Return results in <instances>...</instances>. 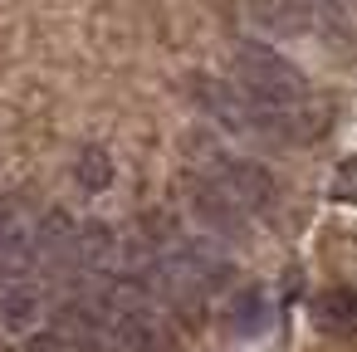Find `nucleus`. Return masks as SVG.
<instances>
[{
  "label": "nucleus",
  "mask_w": 357,
  "mask_h": 352,
  "mask_svg": "<svg viewBox=\"0 0 357 352\" xmlns=\"http://www.w3.org/2000/svg\"><path fill=\"white\" fill-rule=\"evenodd\" d=\"M74 176H79L84 191H108V186H113V152H108L103 142L79 147V157H74Z\"/></svg>",
  "instance_id": "1a4fd4ad"
},
{
  "label": "nucleus",
  "mask_w": 357,
  "mask_h": 352,
  "mask_svg": "<svg viewBox=\"0 0 357 352\" xmlns=\"http://www.w3.org/2000/svg\"><path fill=\"white\" fill-rule=\"evenodd\" d=\"M79 230L84 220H74L69 211H45V220H35V269L40 274H79Z\"/></svg>",
  "instance_id": "7ed1b4c3"
},
{
  "label": "nucleus",
  "mask_w": 357,
  "mask_h": 352,
  "mask_svg": "<svg viewBox=\"0 0 357 352\" xmlns=\"http://www.w3.org/2000/svg\"><path fill=\"white\" fill-rule=\"evenodd\" d=\"M313 318H318V328H328V332L352 328V323H357V293H352V289H323V293L313 298Z\"/></svg>",
  "instance_id": "6e6552de"
},
{
  "label": "nucleus",
  "mask_w": 357,
  "mask_h": 352,
  "mask_svg": "<svg viewBox=\"0 0 357 352\" xmlns=\"http://www.w3.org/2000/svg\"><path fill=\"white\" fill-rule=\"evenodd\" d=\"M186 201H191V211L206 220V230H215V235H245V211H240L230 196H220L211 181L191 176V186H186Z\"/></svg>",
  "instance_id": "0eeeda50"
},
{
  "label": "nucleus",
  "mask_w": 357,
  "mask_h": 352,
  "mask_svg": "<svg viewBox=\"0 0 357 352\" xmlns=\"http://www.w3.org/2000/svg\"><path fill=\"white\" fill-rule=\"evenodd\" d=\"M230 328L245 332V337H259V332L269 328V298H264L259 289H245V293L230 303Z\"/></svg>",
  "instance_id": "9d476101"
},
{
  "label": "nucleus",
  "mask_w": 357,
  "mask_h": 352,
  "mask_svg": "<svg viewBox=\"0 0 357 352\" xmlns=\"http://www.w3.org/2000/svg\"><path fill=\"white\" fill-rule=\"evenodd\" d=\"M323 6H347V0H323Z\"/></svg>",
  "instance_id": "f8f14e48"
},
{
  "label": "nucleus",
  "mask_w": 357,
  "mask_h": 352,
  "mask_svg": "<svg viewBox=\"0 0 357 352\" xmlns=\"http://www.w3.org/2000/svg\"><path fill=\"white\" fill-rule=\"evenodd\" d=\"M35 269V220L20 196H0V284Z\"/></svg>",
  "instance_id": "20e7f679"
},
{
  "label": "nucleus",
  "mask_w": 357,
  "mask_h": 352,
  "mask_svg": "<svg viewBox=\"0 0 357 352\" xmlns=\"http://www.w3.org/2000/svg\"><path fill=\"white\" fill-rule=\"evenodd\" d=\"M50 293H45V274H15L0 284V328L6 332H35L45 323Z\"/></svg>",
  "instance_id": "39448f33"
},
{
  "label": "nucleus",
  "mask_w": 357,
  "mask_h": 352,
  "mask_svg": "<svg viewBox=\"0 0 357 352\" xmlns=\"http://www.w3.org/2000/svg\"><path fill=\"white\" fill-rule=\"evenodd\" d=\"M245 20L264 40H303L318 25L313 0H245Z\"/></svg>",
  "instance_id": "423d86ee"
},
{
  "label": "nucleus",
  "mask_w": 357,
  "mask_h": 352,
  "mask_svg": "<svg viewBox=\"0 0 357 352\" xmlns=\"http://www.w3.org/2000/svg\"><path fill=\"white\" fill-rule=\"evenodd\" d=\"M333 201L337 206H357V157H342L337 162V171H333Z\"/></svg>",
  "instance_id": "9b49d317"
},
{
  "label": "nucleus",
  "mask_w": 357,
  "mask_h": 352,
  "mask_svg": "<svg viewBox=\"0 0 357 352\" xmlns=\"http://www.w3.org/2000/svg\"><path fill=\"white\" fill-rule=\"evenodd\" d=\"M191 162H196V176L211 181L220 196H230L245 215L274 206V176H269L255 157H235V152H225L220 142L196 137V142H191Z\"/></svg>",
  "instance_id": "f03ea898"
},
{
  "label": "nucleus",
  "mask_w": 357,
  "mask_h": 352,
  "mask_svg": "<svg viewBox=\"0 0 357 352\" xmlns=\"http://www.w3.org/2000/svg\"><path fill=\"white\" fill-rule=\"evenodd\" d=\"M230 69H235V84L269 113H284V118H303L313 108V93H308V79L279 54L269 49L264 40H240L235 54H230Z\"/></svg>",
  "instance_id": "f257e3e1"
}]
</instances>
